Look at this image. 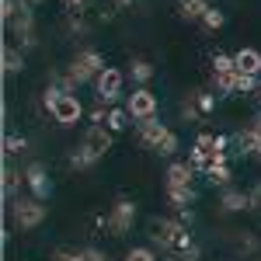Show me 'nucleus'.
<instances>
[{"label":"nucleus","mask_w":261,"mask_h":261,"mask_svg":"<svg viewBox=\"0 0 261 261\" xmlns=\"http://www.w3.org/2000/svg\"><path fill=\"white\" fill-rule=\"evenodd\" d=\"M108 230L115 233V237H122V233H129L133 230V223H136V205L129 199H119L115 205H112V213H108Z\"/></svg>","instance_id":"20e7f679"},{"label":"nucleus","mask_w":261,"mask_h":261,"mask_svg":"<svg viewBox=\"0 0 261 261\" xmlns=\"http://www.w3.org/2000/svg\"><path fill=\"white\" fill-rule=\"evenodd\" d=\"M84 4H87V0H66V7H70V11H77V14L84 11Z\"/></svg>","instance_id":"f704fd0d"},{"label":"nucleus","mask_w":261,"mask_h":261,"mask_svg":"<svg viewBox=\"0 0 261 261\" xmlns=\"http://www.w3.org/2000/svg\"><path fill=\"white\" fill-rule=\"evenodd\" d=\"M24 4H32V7H39V4H42V0H24Z\"/></svg>","instance_id":"e433bc0d"},{"label":"nucleus","mask_w":261,"mask_h":261,"mask_svg":"<svg viewBox=\"0 0 261 261\" xmlns=\"http://www.w3.org/2000/svg\"><path fill=\"white\" fill-rule=\"evenodd\" d=\"M129 115L133 119H153L157 115V94L153 91H146V87H136L133 94H129Z\"/></svg>","instance_id":"423d86ee"},{"label":"nucleus","mask_w":261,"mask_h":261,"mask_svg":"<svg viewBox=\"0 0 261 261\" xmlns=\"http://www.w3.org/2000/svg\"><path fill=\"white\" fill-rule=\"evenodd\" d=\"M81 261H105V251H98V247H84Z\"/></svg>","instance_id":"473e14b6"},{"label":"nucleus","mask_w":261,"mask_h":261,"mask_svg":"<svg viewBox=\"0 0 261 261\" xmlns=\"http://www.w3.org/2000/svg\"><path fill=\"white\" fill-rule=\"evenodd\" d=\"M192 178H195V167L188 161H174L167 167V188H192Z\"/></svg>","instance_id":"9b49d317"},{"label":"nucleus","mask_w":261,"mask_h":261,"mask_svg":"<svg viewBox=\"0 0 261 261\" xmlns=\"http://www.w3.org/2000/svg\"><path fill=\"white\" fill-rule=\"evenodd\" d=\"M129 73H133V81L140 84V87H146V84L153 81V66H150L146 60H133L129 63Z\"/></svg>","instance_id":"dca6fc26"},{"label":"nucleus","mask_w":261,"mask_h":261,"mask_svg":"<svg viewBox=\"0 0 261 261\" xmlns=\"http://www.w3.org/2000/svg\"><path fill=\"white\" fill-rule=\"evenodd\" d=\"M115 4H122V7H129V4H133V0H115Z\"/></svg>","instance_id":"4c0bfd02"},{"label":"nucleus","mask_w":261,"mask_h":261,"mask_svg":"<svg viewBox=\"0 0 261 261\" xmlns=\"http://www.w3.org/2000/svg\"><path fill=\"white\" fill-rule=\"evenodd\" d=\"M205 174H209V181H213V185H226V181H230V167H226V164H213Z\"/></svg>","instance_id":"b1692460"},{"label":"nucleus","mask_w":261,"mask_h":261,"mask_svg":"<svg viewBox=\"0 0 261 261\" xmlns=\"http://www.w3.org/2000/svg\"><path fill=\"white\" fill-rule=\"evenodd\" d=\"M125 261H157V251L153 247H133L125 254Z\"/></svg>","instance_id":"bb28decb"},{"label":"nucleus","mask_w":261,"mask_h":261,"mask_svg":"<svg viewBox=\"0 0 261 261\" xmlns=\"http://www.w3.org/2000/svg\"><path fill=\"white\" fill-rule=\"evenodd\" d=\"M209 11V0H178V14L185 21H202Z\"/></svg>","instance_id":"4468645a"},{"label":"nucleus","mask_w":261,"mask_h":261,"mask_svg":"<svg viewBox=\"0 0 261 261\" xmlns=\"http://www.w3.org/2000/svg\"><path fill=\"white\" fill-rule=\"evenodd\" d=\"M247 195H251V209H261V185H254Z\"/></svg>","instance_id":"72a5a7b5"},{"label":"nucleus","mask_w":261,"mask_h":261,"mask_svg":"<svg viewBox=\"0 0 261 261\" xmlns=\"http://www.w3.org/2000/svg\"><path fill=\"white\" fill-rule=\"evenodd\" d=\"M237 77H241V70H226V73H216V87H220L223 94H237Z\"/></svg>","instance_id":"6ab92c4d"},{"label":"nucleus","mask_w":261,"mask_h":261,"mask_svg":"<svg viewBox=\"0 0 261 261\" xmlns=\"http://www.w3.org/2000/svg\"><path fill=\"white\" fill-rule=\"evenodd\" d=\"M220 205L226 213H241V209H251V195L247 192H237V188H226L220 195Z\"/></svg>","instance_id":"ddd939ff"},{"label":"nucleus","mask_w":261,"mask_h":261,"mask_svg":"<svg viewBox=\"0 0 261 261\" xmlns=\"http://www.w3.org/2000/svg\"><path fill=\"white\" fill-rule=\"evenodd\" d=\"M11 223L21 230H35L45 223V205L39 199H14L11 202Z\"/></svg>","instance_id":"f257e3e1"},{"label":"nucleus","mask_w":261,"mask_h":261,"mask_svg":"<svg viewBox=\"0 0 261 261\" xmlns=\"http://www.w3.org/2000/svg\"><path fill=\"white\" fill-rule=\"evenodd\" d=\"M223 24H226V14H223L220 7H209L205 18H202V28H205V32H220Z\"/></svg>","instance_id":"aec40b11"},{"label":"nucleus","mask_w":261,"mask_h":261,"mask_svg":"<svg viewBox=\"0 0 261 261\" xmlns=\"http://www.w3.org/2000/svg\"><path fill=\"white\" fill-rule=\"evenodd\" d=\"M261 84H258V77H251V73H241L237 77V94H251V91H258Z\"/></svg>","instance_id":"a878e982"},{"label":"nucleus","mask_w":261,"mask_h":261,"mask_svg":"<svg viewBox=\"0 0 261 261\" xmlns=\"http://www.w3.org/2000/svg\"><path fill=\"white\" fill-rule=\"evenodd\" d=\"M94 164H98V157H94L84 143L73 150V153H70V167H77V171H87V167H94Z\"/></svg>","instance_id":"f3484780"},{"label":"nucleus","mask_w":261,"mask_h":261,"mask_svg":"<svg viewBox=\"0 0 261 261\" xmlns=\"http://www.w3.org/2000/svg\"><path fill=\"white\" fill-rule=\"evenodd\" d=\"M181 115H185L188 122H192V119H199V105H195V94H192V98L181 105Z\"/></svg>","instance_id":"7c9ffc66"},{"label":"nucleus","mask_w":261,"mask_h":261,"mask_svg":"<svg viewBox=\"0 0 261 261\" xmlns=\"http://www.w3.org/2000/svg\"><path fill=\"white\" fill-rule=\"evenodd\" d=\"M94 87H98V101L101 105H112V101L122 94V70L105 66V70L98 73V81H94Z\"/></svg>","instance_id":"39448f33"},{"label":"nucleus","mask_w":261,"mask_h":261,"mask_svg":"<svg viewBox=\"0 0 261 261\" xmlns=\"http://www.w3.org/2000/svg\"><path fill=\"white\" fill-rule=\"evenodd\" d=\"M195 105H199L202 115H209V112L216 108V98H213V94H205V91H199V94H195Z\"/></svg>","instance_id":"c85d7f7f"},{"label":"nucleus","mask_w":261,"mask_h":261,"mask_svg":"<svg viewBox=\"0 0 261 261\" xmlns=\"http://www.w3.org/2000/svg\"><path fill=\"white\" fill-rule=\"evenodd\" d=\"M251 133L261 140V115H254V122H251Z\"/></svg>","instance_id":"c9c22d12"},{"label":"nucleus","mask_w":261,"mask_h":261,"mask_svg":"<svg viewBox=\"0 0 261 261\" xmlns=\"http://www.w3.org/2000/svg\"><path fill=\"white\" fill-rule=\"evenodd\" d=\"M136 129H140V140L146 143V146H153V150H157V146H161V140L171 133L164 122H157V115H153V119H140V125H136Z\"/></svg>","instance_id":"9d476101"},{"label":"nucleus","mask_w":261,"mask_h":261,"mask_svg":"<svg viewBox=\"0 0 261 261\" xmlns=\"http://www.w3.org/2000/svg\"><path fill=\"white\" fill-rule=\"evenodd\" d=\"M21 181H24V174H18L14 167H4V195H7V199H11V195L18 192Z\"/></svg>","instance_id":"4be33fe9"},{"label":"nucleus","mask_w":261,"mask_h":261,"mask_svg":"<svg viewBox=\"0 0 261 261\" xmlns=\"http://www.w3.org/2000/svg\"><path fill=\"white\" fill-rule=\"evenodd\" d=\"M0 63H4V73H21V70H24V53L14 49V45H4Z\"/></svg>","instance_id":"2eb2a0df"},{"label":"nucleus","mask_w":261,"mask_h":261,"mask_svg":"<svg viewBox=\"0 0 261 261\" xmlns=\"http://www.w3.org/2000/svg\"><path fill=\"white\" fill-rule=\"evenodd\" d=\"M18 14H21V0H0V18H4V24H11Z\"/></svg>","instance_id":"5701e85b"},{"label":"nucleus","mask_w":261,"mask_h":261,"mask_svg":"<svg viewBox=\"0 0 261 261\" xmlns=\"http://www.w3.org/2000/svg\"><path fill=\"white\" fill-rule=\"evenodd\" d=\"M213 70L216 73H226V70H237V63H233V56H226V53H216L213 56Z\"/></svg>","instance_id":"393cba45"},{"label":"nucleus","mask_w":261,"mask_h":261,"mask_svg":"<svg viewBox=\"0 0 261 261\" xmlns=\"http://www.w3.org/2000/svg\"><path fill=\"white\" fill-rule=\"evenodd\" d=\"M108 63H105V56H101L98 49H84V53H77L73 56V63H70V77L77 84H87V81H98V73L105 70Z\"/></svg>","instance_id":"f03ea898"},{"label":"nucleus","mask_w":261,"mask_h":261,"mask_svg":"<svg viewBox=\"0 0 261 261\" xmlns=\"http://www.w3.org/2000/svg\"><path fill=\"white\" fill-rule=\"evenodd\" d=\"M53 261H81V251H73V247H60V251L53 254Z\"/></svg>","instance_id":"2f4dec72"},{"label":"nucleus","mask_w":261,"mask_h":261,"mask_svg":"<svg viewBox=\"0 0 261 261\" xmlns=\"http://www.w3.org/2000/svg\"><path fill=\"white\" fill-rule=\"evenodd\" d=\"M129 119H133V115H129V108H112V112H108V122H105V125H108L112 133H122V129L129 125Z\"/></svg>","instance_id":"a211bd4d"},{"label":"nucleus","mask_w":261,"mask_h":261,"mask_svg":"<svg viewBox=\"0 0 261 261\" xmlns=\"http://www.w3.org/2000/svg\"><path fill=\"white\" fill-rule=\"evenodd\" d=\"M28 143H24V136H7L4 140V153H21Z\"/></svg>","instance_id":"c756f323"},{"label":"nucleus","mask_w":261,"mask_h":261,"mask_svg":"<svg viewBox=\"0 0 261 261\" xmlns=\"http://www.w3.org/2000/svg\"><path fill=\"white\" fill-rule=\"evenodd\" d=\"M24 185L32 188V195H35L39 202H45L49 195H53V181H49V174H45V167H42L39 161L24 167Z\"/></svg>","instance_id":"0eeeda50"},{"label":"nucleus","mask_w":261,"mask_h":261,"mask_svg":"<svg viewBox=\"0 0 261 261\" xmlns=\"http://www.w3.org/2000/svg\"><path fill=\"white\" fill-rule=\"evenodd\" d=\"M174 150H178V136H174V133H167V136L161 140V146H157V153H161V157H171Z\"/></svg>","instance_id":"cd10ccee"},{"label":"nucleus","mask_w":261,"mask_h":261,"mask_svg":"<svg viewBox=\"0 0 261 261\" xmlns=\"http://www.w3.org/2000/svg\"><path fill=\"white\" fill-rule=\"evenodd\" d=\"M233 63H237L241 73H251V77L261 73V53L258 49H241V53H233Z\"/></svg>","instance_id":"f8f14e48"},{"label":"nucleus","mask_w":261,"mask_h":261,"mask_svg":"<svg viewBox=\"0 0 261 261\" xmlns=\"http://www.w3.org/2000/svg\"><path fill=\"white\" fill-rule=\"evenodd\" d=\"M81 115H84V105L77 94H63L53 105V119L60 122V125H73V122H81Z\"/></svg>","instance_id":"6e6552de"},{"label":"nucleus","mask_w":261,"mask_h":261,"mask_svg":"<svg viewBox=\"0 0 261 261\" xmlns=\"http://www.w3.org/2000/svg\"><path fill=\"white\" fill-rule=\"evenodd\" d=\"M84 146H87V150L101 161V157L112 150V129H108V125H91V129H87V136H84Z\"/></svg>","instance_id":"1a4fd4ad"},{"label":"nucleus","mask_w":261,"mask_h":261,"mask_svg":"<svg viewBox=\"0 0 261 261\" xmlns=\"http://www.w3.org/2000/svg\"><path fill=\"white\" fill-rule=\"evenodd\" d=\"M258 101H261V87H258Z\"/></svg>","instance_id":"58836bf2"},{"label":"nucleus","mask_w":261,"mask_h":261,"mask_svg":"<svg viewBox=\"0 0 261 261\" xmlns=\"http://www.w3.org/2000/svg\"><path fill=\"white\" fill-rule=\"evenodd\" d=\"M167 199H171V205H178V209H188V202L195 199V192L192 188H167Z\"/></svg>","instance_id":"412c9836"},{"label":"nucleus","mask_w":261,"mask_h":261,"mask_svg":"<svg viewBox=\"0 0 261 261\" xmlns=\"http://www.w3.org/2000/svg\"><path fill=\"white\" fill-rule=\"evenodd\" d=\"M150 237H153V244H161L164 251L167 247H178V241L188 233V226H185V220H171V216H164V220H153L150 223Z\"/></svg>","instance_id":"7ed1b4c3"}]
</instances>
